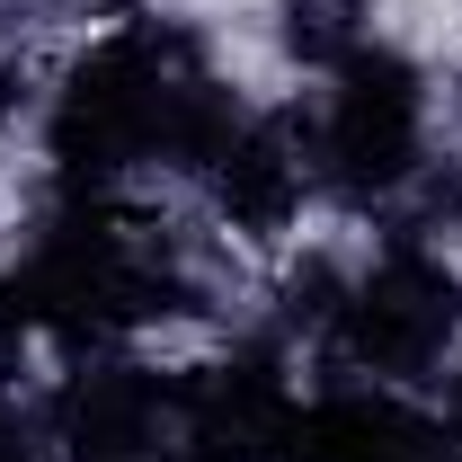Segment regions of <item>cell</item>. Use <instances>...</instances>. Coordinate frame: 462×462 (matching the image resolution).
Listing matches in <instances>:
<instances>
[{"mask_svg": "<svg viewBox=\"0 0 462 462\" xmlns=\"http://www.w3.org/2000/svg\"><path fill=\"white\" fill-rule=\"evenodd\" d=\"M293 401L267 356H240L187 383V418H178V462H285Z\"/></svg>", "mask_w": 462, "mask_h": 462, "instance_id": "6", "label": "cell"}, {"mask_svg": "<svg viewBox=\"0 0 462 462\" xmlns=\"http://www.w3.org/2000/svg\"><path fill=\"white\" fill-rule=\"evenodd\" d=\"M187 383H161L143 365H89L62 392V445L80 462H178Z\"/></svg>", "mask_w": 462, "mask_h": 462, "instance_id": "5", "label": "cell"}, {"mask_svg": "<svg viewBox=\"0 0 462 462\" xmlns=\"http://www.w3.org/2000/svg\"><path fill=\"white\" fill-rule=\"evenodd\" d=\"M302 152H293V134L276 116H258V125H231V143L214 152V196H223V214L240 231H285V214L302 205Z\"/></svg>", "mask_w": 462, "mask_h": 462, "instance_id": "8", "label": "cell"}, {"mask_svg": "<svg viewBox=\"0 0 462 462\" xmlns=\"http://www.w3.org/2000/svg\"><path fill=\"white\" fill-rule=\"evenodd\" d=\"M285 45L302 62H356L365 54V0H285Z\"/></svg>", "mask_w": 462, "mask_h": 462, "instance_id": "9", "label": "cell"}, {"mask_svg": "<svg viewBox=\"0 0 462 462\" xmlns=\"http://www.w3.org/2000/svg\"><path fill=\"white\" fill-rule=\"evenodd\" d=\"M285 462H462L454 427L401 409L392 392H329V401L293 409Z\"/></svg>", "mask_w": 462, "mask_h": 462, "instance_id": "7", "label": "cell"}, {"mask_svg": "<svg viewBox=\"0 0 462 462\" xmlns=\"http://www.w3.org/2000/svg\"><path fill=\"white\" fill-rule=\"evenodd\" d=\"M454 320H462L454 267H436L409 240L338 302V338H346V356L365 374H427L445 356V338H454Z\"/></svg>", "mask_w": 462, "mask_h": 462, "instance_id": "3", "label": "cell"}, {"mask_svg": "<svg viewBox=\"0 0 462 462\" xmlns=\"http://www.w3.org/2000/svg\"><path fill=\"white\" fill-rule=\"evenodd\" d=\"M231 98L205 80V62L187 36L161 27H125L98 54H80V71L54 98V161L80 187L134 170V161H187L214 170V152L231 143Z\"/></svg>", "mask_w": 462, "mask_h": 462, "instance_id": "1", "label": "cell"}, {"mask_svg": "<svg viewBox=\"0 0 462 462\" xmlns=\"http://www.w3.org/2000/svg\"><path fill=\"white\" fill-rule=\"evenodd\" d=\"M27 320L36 329H62V338H116L134 320H161L187 302L170 249L143 223H107V214H62L36 258H27Z\"/></svg>", "mask_w": 462, "mask_h": 462, "instance_id": "2", "label": "cell"}, {"mask_svg": "<svg viewBox=\"0 0 462 462\" xmlns=\"http://www.w3.org/2000/svg\"><path fill=\"white\" fill-rule=\"evenodd\" d=\"M0 125H9V80H0Z\"/></svg>", "mask_w": 462, "mask_h": 462, "instance_id": "12", "label": "cell"}, {"mask_svg": "<svg viewBox=\"0 0 462 462\" xmlns=\"http://www.w3.org/2000/svg\"><path fill=\"white\" fill-rule=\"evenodd\" d=\"M454 445H462V374H454Z\"/></svg>", "mask_w": 462, "mask_h": 462, "instance_id": "11", "label": "cell"}, {"mask_svg": "<svg viewBox=\"0 0 462 462\" xmlns=\"http://www.w3.org/2000/svg\"><path fill=\"white\" fill-rule=\"evenodd\" d=\"M320 161L346 196H383L418 170V71L401 54L338 62V98L320 125Z\"/></svg>", "mask_w": 462, "mask_h": 462, "instance_id": "4", "label": "cell"}, {"mask_svg": "<svg viewBox=\"0 0 462 462\" xmlns=\"http://www.w3.org/2000/svg\"><path fill=\"white\" fill-rule=\"evenodd\" d=\"M427 223H462V178H436L427 187Z\"/></svg>", "mask_w": 462, "mask_h": 462, "instance_id": "10", "label": "cell"}]
</instances>
